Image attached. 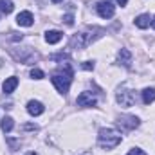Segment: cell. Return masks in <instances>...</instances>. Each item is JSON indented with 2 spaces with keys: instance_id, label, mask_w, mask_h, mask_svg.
I'll return each instance as SVG.
<instances>
[{
  "instance_id": "1",
  "label": "cell",
  "mask_w": 155,
  "mask_h": 155,
  "mask_svg": "<svg viewBox=\"0 0 155 155\" xmlns=\"http://www.w3.org/2000/svg\"><path fill=\"white\" fill-rule=\"evenodd\" d=\"M72 78H74V72H72L71 63H63V65H60V69L52 74L51 79H52L54 87L58 88V92L67 94V92H69V87H71V83H72Z\"/></svg>"
},
{
  "instance_id": "2",
  "label": "cell",
  "mask_w": 155,
  "mask_h": 155,
  "mask_svg": "<svg viewBox=\"0 0 155 155\" xmlns=\"http://www.w3.org/2000/svg\"><path fill=\"white\" fill-rule=\"evenodd\" d=\"M103 29H99V27H88L87 31H81V33H78L72 36L71 40V47L72 49H85V47H88L94 40L97 38L99 35H96V33H101Z\"/></svg>"
},
{
  "instance_id": "3",
  "label": "cell",
  "mask_w": 155,
  "mask_h": 155,
  "mask_svg": "<svg viewBox=\"0 0 155 155\" xmlns=\"http://www.w3.org/2000/svg\"><path fill=\"white\" fill-rule=\"evenodd\" d=\"M97 141H99L101 148L112 150V148H116L117 144L121 143V134L117 130H114V128H101L99 135H97Z\"/></svg>"
},
{
  "instance_id": "4",
  "label": "cell",
  "mask_w": 155,
  "mask_h": 155,
  "mask_svg": "<svg viewBox=\"0 0 155 155\" xmlns=\"http://www.w3.org/2000/svg\"><path fill=\"white\" fill-rule=\"evenodd\" d=\"M135 92L134 90H130V88H126V87H123V88H119V92H117V103L121 105V107H134L135 105Z\"/></svg>"
},
{
  "instance_id": "5",
  "label": "cell",
  "mask_w": 155,
  "mask_h": 155,
  "mask_svg": "<svg viewBox=\"0 0 155 155\" xmlns=\"http://www.w3.org/2000/svg\"><path fill=\"white\" fill-rule=\"evenodd\" d=\"M117 124L123 128V130H126V132H132V130H135L141 123H139V119L135 116H121L117 119Z\"/></svg>"
},
{
  "instance_id": "6",
  "label": "cell",
  "mask_w": 155,
  "mask_h": 155,
  "mask_svg": "<svg viewBox=\"0 0 155 155\" xmlns=\"http://www.w3.org/2000/svg\"><path fill=\"white\" fill-rule=\"evenodd\" d=\"M97 13H99L101 18H112L116 9H114V5L110 2H99L97 4Z\"/></svg>"
},
{
  "instance_id": "7",
  "label": "cell",
  "mask_w": 155,
  "mask_h": 155,
  "mask_svg": "<svg viewBox=\"0 0 155 155\" xmlns=\"http://www.w3.org/2000/svg\"><path fill=\"white\" fill-rule=\"evenodd\" d=\"M79 107H94L97 103L96 96H92V92H81L78 96V101H76Z\"/></svg>"
},
{
  "instance_id": "8",
  "label": "cell",
  "mask_w": 155,
  "mask_h": 155,
  "mask_svg": "<svg viewBox=\"0 0 155 155\" xmlns=\"http://www.w3.org/2000/svg\"><path fill=\"white\" fill-rule=\"evenodd\" d=\"M33 22H35V18H33V13L31 11H22L16 16V24L22 25V27H31Z\"/></svg>"
},
{
  "instance_id": "9",
  "label": "cell",
  "mask_w": 155,
  "mask_h": 155,
  "mask_svg": "<svg viewBox=\"0 0 155 155\" xmlns=\"http://www.w3.org/2000/svg\"><path fill=\"white\" fill-rule=\"evenodd\" d=\"M43 105L40 103V101H29L27 103V112L31 114V116H41L43 114Z\"/></svg>"
},
{
  "instance_id": "10",
  "label": "cell",
  "mask_w": 155,
  "mask_h": 155,
  "mask_svg": "<svg viewBox=\"0 0 155 155\" xmlns=\"http://www.w3.org/2000/svg\"><path fill=\"white\" fill-rule=\"evenodd\" d=\"M16 87H18V78L11 76V78H7V79L4 81V85H2V90H4L5 94H11V92H13Z\"/></svg>"
},
{
  "instance_id": "11",
  "label": "cell",
  "mask_w": 155,
  "mask_h": 155,
  "mask_svg": "<svg viewBox=\"0 0 155 155\" xmlns=\"http://www.w3.org/2000/svg\"><path fill=\"white\" fill-rule=\"evenodd\" d=\"M117 58H119V61H121L124 67H130V63H132V52H130L128 49H121L119 54H117Z\"/></svg>"
},
{
  "instance_id": "12",
  "label": "cell",
  "mask_w": 155,
  "mask_h": 155,
  "mask_svg": "<svg viewBox=\"0 0 155 155\" xmlns=\"http://www.w3.org/2000/svg\"><path fill=\"white\" fill-rule=\"evenodd\" d=\"M150 24H152V16L150 15H141V16L135 18V25L139 29H146V27H150Z\"/></svg>"
},
{
  "instance_id": "13",
  "label": "cell",
  "mask_w": 155,
  "mask_h": 155,
  "mask_svg": "<svg viewBox=\"0 0 155 155\" xmlns=\"http://www.w3.org/2000/svg\"><path fill=\"white\" fill-rule=\"evenodd\" d=\"M153 101H155V87L144 88V90H143V103H144V105H150V103H153Z\"/></svg>"
},
{
  "instance_id": "14",
  "label": "cell",
  "mask_w": 155,
  "mask_h": 155,
  "mask_svg": "<svg viewBox=\"0 0 155 155\" xmlns=\"http://www.w3.org/2000/svg\"><path fill=\"white\" fill-rule=\"evenodd\" d=\"M61 38H63V33H60V31H47L45 33L47 43H58Z\"/></svg>"
},
{
  "instance_id": "15",
  "label": "cell",
  "mask_w": 155,
  "mask_h": 155,
  "mask_svg": "<svg viewBox=\"0 0 155 155\" xmlns=\"http://www.w3.org/2000/svg\"><path fill=\"white\" fill-rule=\"evenodd\" d=\"M13 2L11 0H0V11L4 13V15H9L11 11H13Z\"/></svg>"
},
{
  "instance_id": "16",
  "label": "cell",
  "mask_w": 155,
  "mask_h": 155,
  "mask_svg": "<svg viewBox=\"0 0 155 155\" xmlns=\"http://www.w3.org/2000/svg\"><path fill=\"white\" fill-rule=\"evenodd\" d=\"M0 126H2V130H4V132L7 134V132H11V130H13L15 123H13V119H11V117H4V119H2V124H0Z\"/></svg>"
},
{
  "instance_id": "17",
  "label": "cell",
  "mask_w": 155,
  "mask_h": 155,
  "mask_svg": "<svg viewBox=\"0 0 155 155\" xmlns=\"http://www.w3.org/2000/svg\"><path fill=\"white\" fill-rule=\"evenodd\" d=\"M31 78H33V79H41V78H43V72H41L40 69H33V71H31Z\"/></svg>"
},
{
  "instance_id": "18",
  "label": "cell",
  "mask_w": 155,
  "mask_h": 155,
  "mask_svg": "<svg viewBox=\"0 0 155 155\" xmlns=\"http://www.w3.org/2000/svg\"><path fill=\"white\" fill-rule=\"evenodd\" d=\"M63 22H65L67 25H72V24H74V16H72V15H65V16H63Z\"/></svg>"
},
{
  "instance_id": "19",
  "label": "cell",
  "mask_w": 155,
  "mask_h": 155,
  "mask_svg": "<svg viewBox=\"0 0 155 155\" xmlns=\"http://www.w3.org/2000/svg\"><path fill=\"white\" fill-rule=\"evenodd\" d=\"M7 143L11 144V148H13V152H15V150H16V148L20 146V141H15V139H7Z\"/></svg>"
},
{
  "instance_id": "20",
  "label": "cell",
  "mask_w": 155,
  "mask_h": 155,
  "mask_svg": "<svg viewBox=\"0 0 155 155\" xmlns=\"http://www.w3.org/2000/svg\"><path fill=\"white\" fill-rule=\"evenodd\" d=\"M128 155H146V153H144L141 148H134V150H130V152H128Z\"/></svg>"
},
{
  "instance_id": "21",
  "label": "cell",
  "mask_w": 155,
  "mask_h": 155,
  "mask_svg": "<svg viewBox=\"0 0 155 155\" xmlns=\"http://www.w3.org/2000/svg\"><path fill=\"white\" fill-rule=\"evenodd\" d=\"M81 67H83L85 71H94V63H92V61H85Z\"/></svg>"
},
{
  "instance_id": "22",
  "label": "cell",
  "mask_w": 155,
  "mask_h": 155,
  "mask_svg": "<svg viewBox=\"0 0 155 155\" xmlns=\"http://www.w3.org/2000/svg\"><path fill=\"white\" fill-rule=\"evenodd\" d=\"M126 2H128V0H117V4H119V5H126Z\"/></svg>"
},
{
  "instance_id": "23",
  "label": "cell",
  "mask_w": 155,
  "mask_h": 155,
  "mask_svg": "<svg viewBox=\"0 0 155 155\" xmlns=\"http://www.w3.org/2000/svg\"><path fill=\"white\" fill-rule=\"evenodd\" d=\"M152 25H153V27H155V16H153V18H152Z\"/></svg>"
},
{
  "instance_id": "24",
  "label": "cell",
  "mask_w": 155,
  "mask_h": 155,
  "mask_svg": "<svg viewBox=\"0 0 155 155\" xmlns=\"http://www.w3.org/2000/svg\"><path fill=\"white\" fill-rule=\"evenodd\" d=\"M27 155H38V153H35V152H29V153H27Z\"/></svg>"
},
{
  "instance_id": "25",
  "label": "cell",
  "mask_w": 155,
  "mask_h": 155,
  "mask_svg": "<svg viewBox=\"0 0 155 155\" xmlns=\"http://www.w3.org/2000/svg\"><path fill=\"white\" fill-rule=\"evenodd\" d=\"M52 2H54V4H58V2H61V0H52Z\"/></svg>"
}]
</instances>
